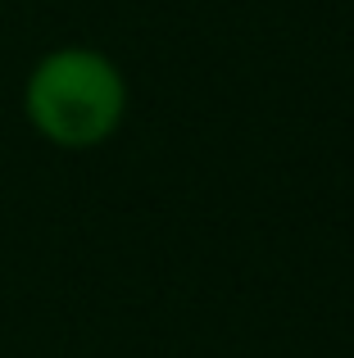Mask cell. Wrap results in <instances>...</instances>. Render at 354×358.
<instances>
[{
  "label": "cell",
  "mask_w": 354,
  "mask_h": 358,
  "mask_svg": "<svg viewBox=\"0 0 354 358\" xmlns=\"http://www.w3.org/2000/svg\"><path fill=\"white\" fill-rule=\"evenodd\" d=\"M27 114L59 145H96L123 114V82L100 55L59 50L32 73Z\"/></svg>",
  "instance_id": "1"
}]
</instances>
